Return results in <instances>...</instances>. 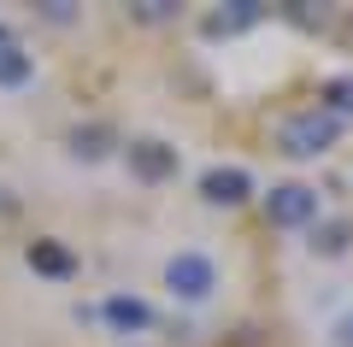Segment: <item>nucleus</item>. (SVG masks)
Masks as SVG:
<instances>
[{
	"instance_id": "nucleus-1",
	"label": "nucleus",
	"mask_w": 353,
	"mask_h": 347,
	"mask_svg": "<svg viewBox=\"0 0 353 347\" xmlns=\"http://www.w3.org/2000/svg\"><path fill=\"white\" fill-rule=\"evenodd\" d=\"M336 136H341V118H330L324 106H312V112H294V118H283L277 148L294 153V159H318V153H330V141H336Z\"/></svg>"
},
{
	"instance_id": "nucleus-2",
	"label": "nucleus",
	"mask_w": 353,
	"mask_h": 347,
	"mask_svg": "<svg viewBox=\"0 0 353 347\" xmlns=\"http://www.w3.org/2000/svg\"><path fill=\"white\" fill-rule=\"evenodd\" d=\"M165 288H171L176 300H206V295L218 288V265H212V253H201V248L171 253V259H165Z\"/></svg>"
},
{
	"instance_id": "nucleus-3",
	"label": "nucleus",
	"mask_w": 353,
	"mask_h": 347,
	"mask_svg": "<svg viewBox=\"0 0 353 347\" xmlns=\"http://www.w3.org/2000/svg\"><path fill=\"white\" fill-rule=\"evenodd\" d=\"M265 218L277 230H301V224H318V188L306 183H277L265 195Z\"/></svg>"
},
{
	"instance_id": "nucleus-4",
	"label": "nucleus",
	"mask_w": 353,
	"mask_h": 347,
	"mask_svg": "<svg viewBox=\"0 0 353 347\" xmlns=\"http://www.w3.org/2000/svg\"><path fill=\"white\" fill-rule=\"evenodd\" d=\"M176 165H183V153H176L171 141H153V136L130 141V171H136L141 183H165V177H176Z\"/></svg>"
},
{
	"instance_id": "nucleus-5",
	"label": "nucleus",
	"mask_w": 353,
	"mask_h": 347,
	"mask_svg": "<svg viewBox=\"0 0 353 347\" xmlns=\"http://www.w3.org/2000/svg\"><path fill=\"white\" fill-rule=\"evenodd\" d=\"M201 195L212 200V206H241V200L253 195V177L241 171V165H212V171L201 177Z\"/></svg>"
},
{
	"instance_id": "nucleus-6",
	"label": "nucleus",
	"mask_w": 353,
	"mask_h": 347,
	"mask_svg": "<svg viewBox=\"0 0 353 347\" xmlns=\"http://www.w3.org/2000/svg\"><path fill=\"white\" fill-rule=\"evenodd\" d=\"M101 312H106V324H112L118 335H141L153 324V306H148V300H136V295H112Z\"/></svg>"
},
{
	"instance_id": "nucleus-7",
	"label": "nucleus",
	"mask_w": 353,
	"mask_h": 347,
	"mask_svg": "<svg viewBox=\"0 0 353 347\" xmlns=\"http://www.w3.org/2000/svg\"><path fill=\"white\" fill-rule=\"evenodd\" d=\"M30 271H41V277H71L77 271V259H71V248L65 241H53V236H41V241H30Z\"/></svg>"
},
{
	"instance_id": "nucleus-8",
	"label": "nucleus",
	"mask_w": 353,
	"mask_h": 347,
	"mask_svg": "<svg viewBox=\"0 0 353 347\" xmlns=\"http://www.w3.org/2000/svg\"><path fill=\"white\" fill-rule=\"evenodd\" d=\"M30 77H36V59L12 41H0V88H24Z\"/></svg>"
},
{
	"instance_id": "nucleus-9",
	"label": "nucleus",
	"mask_w": 353,
	"mask_h": 347,
	"mask_svg": "<svg viewBox=\"0 0 353 347\" xmlns=\"http://www.w3.org/2000/svg\"><path fill=\"white\" fill-rule=\"evenodd\" d=\"M248 24H259V6H253V0H236L230 12H212V18H206L212 36H230V30H248Z\"/></svg>"
},
{
	"instance_id": "nucleus-10",
	"label": "nucleus",
	"mask_w": 353,
	"mask_h": 347,
	"mask_svg": "<svg viewBox=\"0 0 353 347\" xmlns=\"http://www.w3.org/2000/svg\"><path fill=\"white\" fill-rule=\"evenodd\" d=\"M324 100H330V118H336V112H353V77H336V83H324Z\"/></svg>"
},
{
	"instance_id": "nucleus-11",
	"label": "nucleus",
	"mask_w": 353,
	"mask_h": 347,
	"mask_svg": "<svg viewBox=\"0 0 353 347\" xmlns=\"http://www.w3.org/2000/svg\"><path fill=\"white\" fill-rule=\"evenodd\" d=\"M101 141H106V130H77V136H71V153H83V159H101Z\"/></svg>"
},
{
	"instance_id": "nucleus-12",
	"label": "nucleus",
	"mask_w": 353,
	"mask_h": 347,
	"mask_svg": "<svg viewBox=\"0 0 353 347\" xmlns=\"http://www.w3.org/2000/svg\"><path fill=\"white\" fill-rule=\"evenodd\" d=\"M312 248H324V253H347V224H330L324 236H312Z\"/></svg>"
},
{
	"instance_id": "nucleus-13",
	"label": "nucleus",
	"mask_w": 353,
	"mask_h": 347,
	"mask_svg": "<svg viewBox=\"0 0 353 347\" xmlns=\"http://www.w3.org/2000/svg\"><path fill=\"white\" fill-rule=\"evenodd\" d=\"M336 347H353V312H347V318H336Z\"/></svg>"
}]
</instances>
